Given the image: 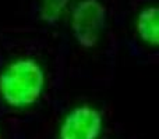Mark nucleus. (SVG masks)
<instances>
[{
    "label": "nucleus",
    "instance_id": "2",
    "mask_svg": "<svg viewBox=\"0 0 159 139\" xmlns=\"http://www.w3.org/2000/svg\"><path fill=\"white\" fill-rule=\"evenodd\" d=\"M106 24V8L99 0H81L71 11V32L84 49H92L99 42Z\"/></svg>",
    "mask_w": 159,
    "mask_h": 139
},
{
    "label": "nucleus",
    "instance_id": "1",
    "mask_svg": "<svg viewBox=\"0 0 159 139\" xmlns=\"http://www.w3.org/2000/svg\"><path fill=\"white\" fill-rule=\"evenodd\" d=\"M46 84L42 66L34 59H17L0 72V98L13 109H24L41 99Z\"/></svg>",
    "mask_w": 159,
    "mask_h": 139
},
{
    "label": "nucleus",
    "instance_id": "5",
    "mask_svg": "<svg viewBox=\"0 0 159 139\" xmlns=\"http://www.w3.org/2000/svg\"><path fill=\"white\" fill-rule=\"evenodd\" d=\"M71 0H42L41 18L46 24H55Z\"/></svg>",
    "mask_w": 159,
    "mask_h": 139
},
{
    "label": "nucleus",
    "instance_id": "4",
    "mask_svg": "<svg viewBox=\"0 0 159 139\" xmlns=\"http://www.w3.org/2000/svg\"><path fill=\"white\" fill-rule=\"evenodd\" d=\"M159 10L158 7H147L140 13L135 24V29L140 39L151 46H158L159 43Z\"/></svg>",
    "mask_w": 159,
    "mask_h": 139
},
{
    "label": "nucleus",
    "instance_id": "3",
    "mask_svg": "<svg viewBox=\"0 0 159 139\" xmlns=\"http://www.w3.org/2000/svg\"><path fill=\"white\" fill-rule=\"evenodd\" d=\"M103 131V115L89 104L75 106L66 114L57 139H98Z\"/></svg>",
    "mask_w": 159,
    "mask_h": 139
}]
</instances>
